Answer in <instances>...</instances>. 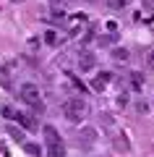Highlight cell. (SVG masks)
I'll return each instance as SVG.
<instances>
[{"label":"cell","mask_w":154,"mask_h":157,"mask_svg":"<svg viewBox=\"0 0 154 157\" xmlns=\"http://www.w3.org/2000/svg\"><path fill=\"white\" fill-rule=\"evenodd\" d=\"M86 113H89V105L81 97H71V100L63 102V115H66L71 123H81L84 118H86Z\"/></svg>","instance_id":"obj_1"},{"label":"cell","mask_w":154,"mask_h":157,"mask_svg":"<svg viewBox=\"0 0 154 157\" xmlns=\"http://www.w3.org/2000/svg\"><path fill=\"white\" fill-rule=\"evenodd\" d=\"M44 144H47V157H66V144H63L60 134L55 131V126H44Z\"/></svg>","instance_id":"obj_2"},{"label":"cell","mask_w":154,"mask_h":157,"mask_svg":"<svg viewBox=\"0 0 154 157\" xmlns=\"http://www.w3.org/2000/svg\"><path fill=\"white\" fill-rule=\"evenodd\" d=\"M18 94H21V100L26 102V105H32L34 110H42V107H44L42 94H39V86H37V84H21Z\"/></svg>","instance_id":"obj_3"},{"label":"cell","mask_w":154,"mask_h":157,"mask_svg":"<svg viewBox=\"0 0 154 157\" xmlns=\"http://www.w3.org/2000/svg\"><path fill=\"white\" fill-rule=\"evenodd\" d=\"M3 113H6L8 118H13V121H18L21 126H26V128H37V123H34V118H29L26 113H16V110H11V107H6Z\"/></svg>","instance_id":"obj_4"},{"label":"cell","mask_w":154,"mask_h":157,"mask_svg":"<svg viewBox=\"0 0 154 157\" xmlns=\"http://www.w3.org/2000/svg\"><path fill=\"white\" fill-rule=\"evenodd\" d=\"M94 66H97V58H94V52H81V55H78V68H81V73L92 71Z\"/></svg>","instance_id":"obj_5"},{"label":"cell","mask_w":154,"mask_h":157,"mask_svg":"<svg viewBox=\"0 0 154 157\" xmlns=\"http://www.w3.org/2000/svg\"><path fill=\"white\" fill-rule=\"evenodd\" d=\"M94 141H97V131L86 126V128H84L81 134H78V147H92Z\"/></svg>","instance_id":"obj_6"},{"label":"cell","mask_w":154,"mask_h":157,"mask_svg":"<svg viewBox=\"0 0 154 157\" xmlns=\"http://www.w3.org/2000/svg\"><path fill=\"white\" fill-rule=\"evenodd\" d=\"M110 73H99V76L97 78H94V81H92V89H97V92H102V89H105V86L107 84H110Z\"/></svg>","instance_id":"obj_7"},{"label":"cell","mask_w":154,"mask_h":157,"mask_svg":"<svg viewBox=\"0 0 154 157\" xmlns=\"http://www.w3.org/2000/svg\"><path fill=\"white\" fill-rule=\"evenodd\" d=\"M8 134H11L16 141H21V144H24V131H21V128H16V126H8Z\"/></svg>","instance_id":"obj_8"},{"label":"cell","mask_w":154,"mask_h":157,"mask_svg":"<svg viewBox=\"0 0 154 157\" xmlns=\"http://www.w3.org/2000/svg\"><path fill=\"white\" fill-rule=\"evenodd\" d=\"M105 3H107V8H115L118 11V8H126L131 0H105Z\"/></svg>","instance_id":"obj_9"},{"label":"cell","mask_w":154,"mask_h":157,"mask_svg":"<svg viewBox=\"0 0 154 157\" xmlns=\"http://www.w3.org/2000/svg\"><path fill=\"white\" fill-rule=\"evenodd\" d=\"M115 149H123V152H128V149H131V144H128V139H126V136H123V139L118 136V139H115Z\"/></svg>","instance_id":"obj_10"},{"label":"cell","mask_w":154,"mask_h":157,"mask_svg":"<svg viewBox=\"0 0 154 157\" xmlns=\"http://www.w3.org/2000/svg\"><path fill=\"white\" fill-rule=\"evenodd\" d=\"M24 149L29 155H39V144H32V141H24Z\"/></svg>","instance_id":"obj_11"},{"label":"cell","mask_w":154,"mask_h":157,"mask_svg":"<svg viewBox=\"0 0 154 157\" xmlns=\"http://www.w3.org/2000/svg\"><path fill=\"white\" fill-rule=\"evenodd\" d=\"M44 39H47V45H55V42H58V34L55 32H47V34H44Z\"/></svg>","instance_id":"obj_12"},{"label":"cell","mask_w":154,"mask_h":157,"mask_svg":"<svg viewBox=\"0 0 154 157\" xmlns=\"http://www.w3.org/2000/svg\"><path fill=\"white\" fill-rule=\"evenodd\" d=\"M115 60H128V50H115Z\"/></svg>","instance_id":"obj_13"},{"label":"cell","mask_w":154,"mask_h":157,"mask_svg":"<svg viewBox=\"0 0 154 157\" xmlns=\"http://www.w3.org/2000/svg\"><path fill=\"white\" fill-rule=\"evenodd\" d=\"M133 86H136V89H141V73H133Z\"/></svg>","instance_id":"obj_14"},{"label":"cell","mask_w":154,"mask_h":157,"mask_svg":"<svg viewBox=\"0 0 154 157\" xmlns=\"http://www.w3.org/2000/svg\"><path fill=\"white\" fill-rule=\"evenodd\" d=\"M149 63H152V66H154V52H152V55H149Z\"/></svg>","instance_id":"obj_15"}]
</instances>
